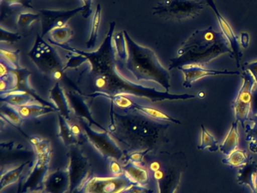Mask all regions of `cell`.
I'll return each mask as SVG.
<instances>
[{
	"mask_svg": "<svg viewBox=\"0 0 257 193\" xmlns=\"http://www.w3.org/2000/svg\"><path fill=\"white\" fill-rule=\"evenodd\" d=\"M232 56L229 42L221 31L212 27L194 32L171 59L169 70L186 64L206 66L223 54Z\"/></svg>",
	"mask_w": 257,
	"mask_h": 193,
	"instance_id": "obj_1",
	"label": "cell"
},
{
	"mask_svg": "<svg viewBox=\"0 0 257 193\" xmlns=\"http://www.w3.org/2000/svg\"><path fill=\"white\" fill-rule=\"evenodd\" d=\"M124 33L128 48V56L124 64L126 70L142 84H154L162 91L168 92L171 88V75L155 51L137 43L126 30Z\"/></svg>",
	"mask_w": 257,
	"mask_h": 193,
	"instance_id": "obj_2",
	"label": "cell"
},
{
	"mask_svg": "<svg viewBox=\"0 0 257 193\" xmlns=\"http://www.w3.org/2000/svg\"><path fill=\"white\" fill-rule=\"evenodd\" d=\"M201 0H161L153 8V15L174 21L192 19L204 9Z\"/></svg>",
	"mask_w": 257,
	"mask_h": 193,
	"instance_id": "obj_3",
	"label": "cell"
},
{
	"mask_svg": "<svg viewBox=\"0 0 257 193\" xmlns=\"http://www.w3.org/2000/svg\"><path fill=\"white\" fill-rule=\"evenodd\" d=\"M28 55L43 72L52 75L54 71H64L65 61L62 60L55 48L45 42L40 34H37L34 46Z\"/></svg>",
	"mask_w": 257,
	"mask_h": 193,
	"instance_id": "obj_4",
	"label": "cell"
},
{
	"mask_svg": "<svg viewBox=\"0 0 257 193\" xmlns=\"http://www.w3.org/2000/svg\"><path fill=\"white\" fill-rule=\"evenodd\" d=\"M255 86L256 83L250 72L243 70L241 86L231 104L235 121L238 122L243 128L252 116V96Z\"/></svg>",
	"mask_w": 257,
	"mask_h": 193,
	"instance_id": "obj_5",
	"label": "cell"
},
{
	"mask_svg": "<svg viewBox=\"0 0 257 193\" xmlns=\"http://www.w3.org/2000/svg\"><path fill=\"white\" fill-rule=\"evenodd\" d=\"M83 11L84 6L76 8L73 10H51V9L40 10L42 22L41 36L43 37L53 29L67 25L70 18H73L79 12L82 13Z\"/></svg>",
	"mask_w": 257,
	"mask_h": 193,
	"instance_id": "obj_6",
	"label": "cell"
},
{
	"mask_svg": "<svg viewBox=\"0 0 257 193\" xmlns=\"http://www.w3.org/2000/svg\"><path fill=\"white\" fill-rule=\"evenodd\" d=\"M179 70L183 72L184 75V81L183 87L186 88H191L192 84L198 80L207 76H215V75H240L239 71H231L224 69V70H218V69H207L203 66L199 65L186 64L180 66L177 68Z\"/></svg>",
	"mask_w": 257,
	"mask_h": 193,
	"instance_id": "obj_7",
	"label": "cell"
},
{
	"mask_svg": "<svg viewBox=\"0 0 257 193\" xmlns=\"http://www.w3.org/2000/svg\"><path fill=\"white\" fill-rule=\"evenodd\" d=\"M205 1L216 15V20H217L218 24H219V27L221 29V32L225 36L227 40L229 42L230 45H231V50H232V57L235 60L237 67H240V60H241L242 56H243V53H242L241 49H240L239 36H237L234 33L228 21L222 17L220 12L218 11L214 0H205Z\"/></svg>",
	"mask_w": 257,
	"mask_h": 193,
	"instance_id": "obj_8",
	"label": "cell"
},
{
	"mask_svg": "<svg viewBox=\"0 0 257 193\" xmlns=\"http://www.w3.org/2000/svg\"><path fill=\"white\" fill-rule=\"evenodd\" d=\"M129 185L128 179L122 177L96 178L87 184L85 193H119Z\"/></svg>",
	"mask_w": 257,
	"mask_h": 193,
	"instance_id": "obj_9",
	"label": "cell"
},
{
	"mask_svg": "<svg viewBox=\"0 0 257 193\" xmlns=\"http://www.w3.org/2000/svg\"><path fill=\"white\" fill-rule=\"evenodd\" d=\"M238 122L234 121L228 130V134L222 144L219 145L220 152L225 156H228L231 152L237 149L239 146Z\"/></svg>",
	"mask_w": 257,
	"mask_h": 193,
	"instance_id": "obj_10",
	"label": "cell"
},
{
	"mask_svg": "<svg viewBox=\"0 0 257 193\" xmlns=\"http://www.w3.org/2000/svg\"><path fill=\"white\" fill-rule=\"evenodd\" d=\"M256 173L257 162L250 158L244 165L239 167L237 176V182L239 185H246L251 188L254 186L253 176Z\"/></svg>",
	"mask_w": 257,
	"mask_h": 193,
	"instance_id": "obj_11",
	"label": "cell"
},
{
	"mask_svg": "<svg viewBox=\"0 0 257 193\" xmlns=\"http://www.w3.org/2000/svg\"><path fill=\"white\" fill-rule=\"evenodd\" d=\"M1 100L9 105L15 107H23L28 104H35L36 101L24 90H13L1 93Z\"/></svg>",
	"mask_w": 257,
	"mask_h": 193,
	"instance_id": "obj_12",
	"label": "cell"
},
{
	"mask_svg": "<svg viewBox=\"0 0 257 193\" xmlns=\"http://www.w3.org/2000/svg\"><path fill=\"white\" fill-rule=\"evenodd\" d=\"M74 32L71 27L67 24L64 27L53 29L49 33L48 40L55 46L67 45L73 37Z\"/></svg>",
	"mask_w": 257,
	"mask_h": 193,
	"instance_id": "obj_13",
	"label": "cell"
},
{
	"mask_svg": "<svg viewBox=\"0 0 257 193\" xmlns=\"http://www.w3.org/2000/svg\"><path fill=\"white\" fill-rule=\"evenodd\" d=\"M243 129L246 134L245 138L247 142L249 150L257 155V113L252 115Z\"/></svg>",
	"mask_w": 257,
	"mask_h": 193,
	"instance_id": "obj_14",
	"label": "cell"
},
{
	"mask_svg": "<svg viewBox=\"0 0 257 193\" xmlns=\"http://www.w3.org/2000/svg\"><path fill=\"white\" fill-rule=\"evenodd\" d=\"M100 22H101V6L97 5L94 11V15L91 19V30H90L89 37L87 41V48L92 49L95 48L98 40L99 30H100Z\"/></svg>",
	"mask_w": 257,
	"mask_h": 193,
	"instance_id": "obj_15",
	"label": "cell"
},
{
	"mask_svg": "<svg viewBox=\"0 0 257 193\" xmlns=\"http://www.w3.org/2000/svg\"><path fill=\"white\" fill-rule=\"evenodd\" d=\"M116 58L125 61L128 56V48L124 31L115 33L112 39Z\"/></svg>",
	"mask_w": 257,
	"mask_h": 193,
	"instance_id": "obj_16",
	"label": "cell"
},
{
	"mask_svg": "<svg viewBox=\"0 0 257 193\" xmlns=\"http://www.w3.org/2000/svg\"><path fill=\"white\" fill-rule=\"evenodd\" d=\"M201 141L197 149L201 151L208 149L211 152L219 150V145L214 136L212 135L203 125H201Z\"/></svg>",
	"mask_w": 257,
	"mask_h": 193,
	"instance_id": "obj_17",
	"label": "cell"
},
{
	"mask_svg": "<svg viewBox=\"0 0 257 193\" xmlns=\"http://www.w3.org/2000/svg\"><path fill=\"white\" fill-rule=\"evenodd\" d=\"M250 158L245 151L237 149L226 156V158H223L222 162L231 167H240L244 165Z\"/></svg>",
	"mask_w": 257,
	"mask_h": 193,
	"instance_id": "obj_18",
	"label": "cell"
},
{
	"mask_svg": "<svg viewBox=\"0 0 257 193\" xmlns=\"http://www.w3.org/2000/svg\"><path fill=\"white\" fill-rule=\"evenodd\" d=\"M19 116L23 118H33L42 116L49 111L47 108L43 107L40 104H28L23 107H15Z\"/></svg>",
	"mask_w": 257,
	"mask_h": 193,
	"instance_id": "obj_19",
	"label": "cell"
},
{
	"mask_svg": "<svg viewBox=\"0 0 257 193\" xmlns=\"http://www.w3.org/2000/svg\"><path fill=\"white\" fill-rule=\"evenodd\" d=\"M125 173L127 179L132 182L144 185L150 180L148 172L145 169H141L136 166H127L125 168Z\"/></svg>",
	"mask_w": 257,
	"mask_h": 193,
	"instance_id": "obj_20",
	"label": "cell"
},
{
	"mask_svg": "<svg viewBox=\"0 0 257 193\" xmlns=\"http://www.w3.org/2000/svg\"><path fill=\"white\" fill-rule=\"evenodd\" d=\"M19 50L11 51V50L4 49V48L0 50L1 58L4 59L9 66L11 68L12 70H21L24 68L20 65V57H19Z\"/></svg>",
	"mask_w": 257,
	"mask_h": 193,
	"instance_id": "obj_21",
	"label": "cell"
},
{
	"mask_svg": "<svg viewBox=\"0 0 257 193\" xmlns=\"http://www.w3.org/2000/svg\"><path fill=\"white\" fill-rule=\"evenodd\" d=\"M18 82H19V78L17 74L13 72V71H10L4 76H1V83H0L1 93L13 91L17 87Z\"/></svg>",
	"mask_w": 257,
	"mask_h": 193,
	"instance_id": "obj_22",
	"label": "cell"
},
{
	"mask_svg": "<svg viewBox=\"0 0 257 193\" xmlns=\"http://www.w3.org/2000/svg\"><path fill=\"white\" fill-rule=\"evenodd\" d=\"M138 110L144 113V114L147 115L153 119H157V120L162 121H170V122H174L176 124H180V122L177 119H173L171 116H168L165 113H162L160 110H156V109L151 108V107H144V106H138Z\"/></svg>",
	"mask_w": 257,
	"mask_h": 193,
	"instance_id": "obj_23",
	"label": "cell"
},
{
	"mask_svg": "<svg viewBox=\"0 0 257 193\" xmlns=\"http://www.w3.org/2000/svg\"><path fill=\"white\" fill-rule=\"evenodd\" d=\"M41 19L40 14L33 13L31 12H22L19 13L17 18L18 27L22 28H28L34 23Z\"/></svg>",
	"mask_w": 257,
	"mask_h": 193,
	"instance_id": "obj_24",
	"label": "cell"
},
{
	"mask_svg": "<svg viewBox=\"0 0 257 193\" xmlns=\"http://www.w3.org/2000/svg\"><path fill=\"white\" fill-rule=\"evenodd\" d=\"M1 42H7V43H14L18 42L21 39L22 36L19 33L16 32L10 31V30H6L4 27H1Z\"/></svg>",
	"mask_w": 257,
	"mask_h": 193,
	"instance_id": "obj_25",
	"label": "cell"
},
{
	"mask_svg": "<svg viewBox=\"0 0 257 193\" xmlns=\"http://www.w3.org/2000/svg\"><path fill=\"white\" fill-rule=\"evenodd\" d=\"M112 101L115 105L121 109H129L134 105L133 102L128 98L122 94H117L112 96Z\"/></svg>",
	"mask_w": 257,
	"mask_h": 193,
	"instance_id": "obj_26",
	"label": "cell"
},
{
	"mask_svg": "<svg viewBox=\"0 0 257 193\" xmlns=\"http://www.w3.org/2000/svg\"><path fill=\"white\" fill-rule=\"evenodd\" d=\"M5 4L9 8L23 7L32 9L31 0H1V4Z\"/></svg>",
	"mask_w": 257,
	"mask_h": 193,
	"instance_id": "obj_27",
	"label": "cell"
},
{
	"mask_svg": "<svg viewBox=\"0 0 257 193\" xmlns=\"http://www.w3.org/2000/svg\"><path fill=\"white\" fill-rule=\"evenodd\" d=\"M243 70H246L250 72L251 75L255 79L257 87V60L245 62L243 65Z\"/></svg>",
	"mask_w": 257,
	"mask_h": 193,
	"instance_id": "obj_28",
	"label": "cell"
},
{
	"mask_svg": "<svg viewBox=\"0 0 257 193\" xmlns=\"http://www.w3.org/2000/svg\"><path fill=\"white\" fill-rule=\"evenodd\" d=\"M83 3L84 11L82 12V17L85 18H88L91 13V5H92L93 0H82Z\"/></svg>",
	"mask_w": 257,
	"mask_h": 193,
	"instance_id": "obj_29",
	"label": "cell"
},
{
	"mask_svg": "<svg viewBox=\"0 0 257 193\" xmlns=\"http://www.w3.org/2000/svg\"><path fill=\"white\" fill-rule=\"evenodd\" d=\"M249 41H250V38L247 33H240L239 36V42H240V45L242 48H247L249 45Z\"/></svg>",
	"mask_w": 257,
	"mask_h": 193,
	"instance_id": "obj_30",
	"label": "cell"
},
{
	"mask_svg": "<svg viewBox=\"0 0 257 193\" xmlns=\"http://www.w3.org/2000/svg\"><path fill=\"white\" fill-rule=\"evenodd\" d=\"M110 170L115 176H118L121 173V168L116 162H112L110 164Z\"/></svg>",
	"mask_w": 257,
	"mask_h": 193,
	"instance_id": "obj_31",
	"label": "cell"
},
{
	"mask_svg": "<svg viewBox=\"0 0 257 193\" xmlns=\"http://www.w3.org/2000/svg\"><path fill=\"white\" fill-rule=\"evenodd\" d=\"M64 72L63 70H55L52 73V77L55 80L61 79V77H62V74Z\"/></svg>",
	"mask_w": 257,
	"mask_h": 193,
	"instance_id": "obj_32",
	"label": "cell"
},
{
	"mask_svg": "<svg viewBox=\"0 0 257 193\" xmlns=\"http://www.w3.org/2000/svg\"><path fill=\"white\" fill-rule=\"evenodd\" d=\"M253 185L254 186L249 188L252 191V193H257V173L253 176Z\"/></svg>",
	"mask_w": 257,
	"mask_h": 193,
	"instance_id": "obj_33",
	"label": "cell"
},
{
	"mask_svg": "<svg viewBox=\"0 0 257 193\" xmlns=\"http://www.w3.org/2000/svg\"><path fill=\"white\" fill-rule=\"evenodd\" d=\"M152 169H153L154 171H158V170H159V168H160V165H159V163L158 162H154L153 164H152L151 166Z\"/></svg>",
	"mask_w": 257,
	"mask_h": 193,
	"instance_id": "obj_34",
	"label": "cell"
}]
</instances>
